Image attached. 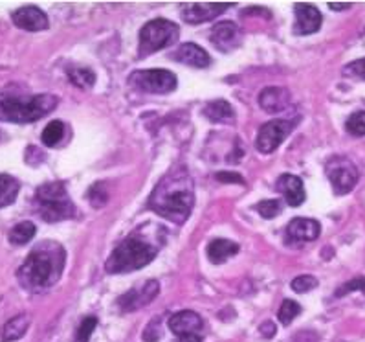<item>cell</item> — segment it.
Here are the masks:
<instances>
[{
    "label": "cell",
    "instance_id": "1",
    "mask_svg": "<svg viewBox=\"0 0 365 342\" xmlns=\"http://www.w3.org/2000/svg\"><path fill=\"white\" fill-rule=\"evenodd\" d=\"M195 206V184L184 166L173 168L158 182L149 197V208L168 221L182 225Z\"/></svg>",
    "mask_w": 365,
    "mask_h": 342
},
{
    "label": "cell",
    "instance_id": "2",
    "mask_svg": "<svg viewBox=\"0 0 365 342\" xmlns=\"http://www.w3.org/2000/svg\"><path fill=\"white\" fill-rule=\"evenodd\" d=\"M66 252L57 241H43L19 267L17 280L30 293H41L59 282L65 271Z\"/></svg>",
    "mask_w": 365,
    "mask_h": 342
},
{
    "label": "cell",
    "instance_id": "3",
    "mask_svg": "<svg viewBox=\"0 0 365 342\" xmlns=\"http://www.w3.org/2000/svg\"><path fill=\"white\" fill-rule=\"evenodd\" d=\"M57 104L59 100L53 94H0V120L14 121V124H31L52 113Z\"/></svg>",
    "mask_w": 365,
    "mask_h": 342
},
{
    "label": "cell",
    "instance_id": "4",
    "mask_svg": "<svg viewBox=\"0 0 365 342\" xmlns=\"http://www.w3.org/2000/svg\"><path fill=\"white\" fill-rule=\"evenodd\" d=\"M158 254V247L143 239L140 234H133L118 245L112 254L108 256L105 268L110 274L133 273L138 268H143L155 260Z\"/></svg>",
    "mask_w": 365,
    "mask_h": 342
},
{
    "label": "cell",
    "instance_id": "5",
    "mask_svg": "<svg viewBox=\"0 0 365 342\" xmlns=\"http://www.w3.org/2000/svg\"><path fill=\"white\" fill-rule=\"evenodd\" d=\"M35 208L41 219L48 223H57L70 219L76 213L72 199L63 182H46L35 191Z\"/></svg>",
    "mask_w": 365,
    "mask_h": 342
},
{
    "label": "cell",
    "instance_id": "6",
    "mask_svg": "<svg viewBox=\"0 0 365 342\" xmlns=\"http://www.w3.org/2000/svg\"><path fill=\"white\" fill-rule=\"evenodd\" d=\"M180 37V28L175 22L168 19H155L147 22L145 26L140 30V46H138V56L147 57L150 54L171 46Z\"/></svg>",
    "mask_w": 365,
    "mask_h": 342
},
{
    "label": "cell",
    "instance_id": "7",
    "mask_svg": "<svg viewBox=\"0 0 365 342\" xmlns=\"http://www.w3.org/2000/svg\"><path fill=\"white\" fill-rule=\"evenodd\" d=\"M325 173L332 184V190L336 195H345L354 190L358 182V169L349 159L341 155L332 156L331 161L327 162Z\"/></svg>",
    "mask_w": 365,
    "mask_h": 342
},
{
    "label": "cell",
    "instance_id": "8",
    "mask_svg": "<svg viewBox=\"0 0 365 342\" xmlns=\"http://www.w3.org/2000/svg\"><path fill=\"white\" fill-rule=\"evenodd\" d=\"M130 83L149 94H169L176 89V76L169 70H136L130 74Z\"/></svg>",
    "mask_w": 365,
    "mask_h": 342
},
{
    "label": "cell",
    "instance_id": "9",
    "mask_svg": "<svg viewBox=\"0 0 365 342\" xmlns=\"http://www.w3.org/2000/svg\"><path fill=\"white\" fill-rule=\"evenodd\" d=\"M294 121L288 120H272L259 129L255 149L262 155H270L284 142L288 134L294 131Z\"/></svg>",
    "mask_w": 365,
    "mask_h": 342
},
{
    "label": "cell",
    "instance_id": "10",
    "mask_svg": "<svg viewBox=\"0 0 365 342\" xmlns=\"http://www.w3.org/2000/svg\"><path fill=\"white\" fill-rule=\"evenodd\" d=\"M210 39L211 43H213V46L219 48L220 52L228 54L232 52V50H235V48L241 46L242 43L241 28L237 26L235 22L232 21L217 22L215 26L211 28Z\"/></svg>",
    "mask_w": 365,
    "mask_h": 342
},
{
    "label": "cell",
    "instance_id": "11",
    "mask_svg": "<svg viewBox=\"0 0 365 342\" xmlns=\"http://www.w3.org/2000/svg\"><path fill=\"white\" fill-rule=\"evenodd\" d=\"M160 293V283L156 280H149L145 286L138 287V289L129 291V293H125L123 296H120L118 300V306L123 313L127 311H136V309L143 308L147 303H150L153 300L158 296Z\"/></svg>",
    "mask_w": 365,
    "mask_h": 342
},
{
    "label": "cell",
    "instance_id": "12",
    "mask_svg": "<svg viewBox=\"0 0 365 342\" xmlns=\"http://www.w3.org/2000/svg\"><path fill=\"white\" fill-rule=\"evenodd\" d=\"M319 232H322V226H319L318 221L307 219V217H296V219L288 223L284 239H287L288 245H297V243H307L318 239Z\"/></svg>",
    "mask_w": 365,
    "mask_h": 342
},
{
    "label": "cell",
    "instance_id": "13",
    "mask_svg": "<svg viewBox=\"0 0 365 342\" xmlns=\"http://www.w3.org/2000/svg\"><path fill=\"white\" fill-rule=\"evenodd\" d=\"M11 21L15 22V26L26 31H43L50 24L48 15L37 6H24V8L15 9L11 14Z\"/></svg>",
    "mask_w": 365,
    "mask_h": 342
},
{
    "label": "cell",
    "instance_id": "14",
    "mask_svg": "<svg viewBox=\"0 0 365 342\" xmlns=\"http://www.w3.org/2000/svg\"><path fill=\"white\" fill-rule=\"evenodd\" d=\"M294 11H296V26H294L296 35L316 34L322 28V14L316 6L297 2Z\"/></svg>",
    "mask_w": 365,
    "mask_h": 342
},
{
    "label": "cell",
    "instance_id": "15",
    "mask_svg": "<svg viewBox=\"0 0 365 342\" xmlns=\"http://www.w3.org/2000/svg\"><path fill=\"white\" fill-rule=\"evenodd\" d=\"M228 8H232L230 2H207V4H191L182 9V19L190 24H200L222 15Z\"/></svg>",
    "mask_w": 365,
    "mask_h": 342
},
{
    "label": "cell",
    "instance_id": "16",
    "mask_svg": "<svg viewBox=\"0 0 365 342\" xmlns=\"http://www.w3.org/2000/svg\"><path fill=\"white\" fill-rule=\"evenodd\" d=\"M169 328H171V331L176 337H184V335L200 333L204 328V322L202 316L198 315V313L184 309V311L175 313V315L169 318Z\"/></svg>",
    "mask_w": 365,
    "mask_h": 342
},
{
    "label": "cell",
    "instance_id": "17",
    "mask_svg": "<svg viewBox=\"0 0 365 342\" xmlns=\"http://www.w3.org/2000/svg\"><path fill=\"white\" fill-rule=\"evenodd\" d=\"M277 191L283 195L284 199H287L288 206H301V204L305 203L307 193H305V186H303V181H301L297 175L292 173H284L277 178V184H275Z\"/></svg>",
    "mask_w": 365,
    "mask_h": 342
},
{
    "label": "cell",
    "instance_id": "18",
    "mask_svg": "<svg viewBox=\"0 0 365 342\" xmlns=\"http://www.w3.org/2000/svg\"><path fill=\"white\" fill-rule=\"evenodd\" d=\"M171 59L178 61L182 65L195 66V69H207L211 63L210 54L195 43H185L176 48L175 52L171 54Z\"/></svg>",
    "mask_w": 365,
    "mask_h": 342
},
{
    "label": "cell",
    "instance_id": "19",
    "mask_svg": "<svg viewBox=\"0 0 365 342\" xmlns=\"http://www.w3.org/2000/svg\"><path fill=\"white\" fill-rule=\"evenodd\" d=\"M259 105L270 114L283 113L290 105V92L281 87H267L259 94Z\"/></svg>",
    "mask_w": 365,
    "mask_h": 342
},
{
    "label": "cell",
    "instance_id": "20",
    "mask_svg": "<svg viewBox=\"0 0 365 342\" xmlns=\"http://www.w3.org/2000/svg\"><path fill=\"white\" fill-rule=\"evenodd\" d=\"M204 116L215 124H233L235 111L226 100H213L204 107Z\"/></svg>",
    "mask_w": 365,
    "mask_h": 342
},
{
    "label": "cell",
    "instance_id": "21",
    "mask_svg": "<svg viewBox=\"0 0 365 342\" xmlns=\"http://www.w3.org/2000/svg\"><path fill=\"white\" fill-rule=\"evenodd\" d=\"M28 328H30V316L28 315H17L14 318H9L2 329H0V338L2 342H14L22 338L26 335Z\"/></svg>",
    "mask_w": 365,
    "mask_h": 342
},
{
    "label": "cell",
    "instance_id": "22",
    "mask_svg": "<svg viewBox=\"0 0 365 342\" xmlns=\"http://www.w3.org/2000/svg\"><path fill=\"white\" fill-rule=\"evenodd\" d=\"M207 258L211 263H224V261L239 252V245L230 239H213L207 245Z\"/></svg>",
    "mask_w": 365,
    "mask_h": 342
},
{
    "label": "cell",
    "instance_id": "23",
    "mask_svg": "<svg viewBox=\"0 0 365 342\" xmlns=\"http://www.w3.org/2000/svg\"><path fill=\"white\" fill-rule=\"evenodd\" d=\"M19 190H21V184H19L17 178H14L11 175L0 173V208L14 204Z\"/></svg>",
    "mask_w": 365,
    "mask_h": 342
},
{
    "label": "cell",
    "instance_id": "24",
    "mask_svg": "<svg viewBox=\"0 0 365 342\" xmlns=\"http://www.w3.org/2000/svg\"><path fill=\"white\" fill-rule=\"evenodd\" d=\"M37 234V228L31 221H22L19 225H15L9 232V243L11 245H26Z\"/></svg>",
    "mask_w": 365,
    "mask_h": 342
},
{
    "label": "cell",
    "instance_id": "25",
    "mask_svg": "<svg viewBox=\"0 0 365 342\" xmlns=\"http://www.w3.org/2000/svg\"><path fill=\"white\" fill-rule=\"evenodd\" d=\"M70 81L79 89H91L94 87L96 83V74L91 69H83V66H70L66 70Z\"/></svg>",
    "mask_w": 365,
    "mask_h": 342
},
{
    "label": "cell",
    "instance_id": "26",
    "mask_svg": "<svg viewBox=\"0 0 365 342\" xmlns=\"http://www.w3.org/2000/svg\"><path fill=\"white\" fill-rule=\"evenodd\" d=\"M63 136H65V124L61 120H53L44 127L41 140L46 148H56L57 144L63 140Z\"/></svg>",
    "mask_w": 365,
    "mask_h": 342
},
{
    "label": "cell",
    "instance_id": "27",
    "mask_svg": "<svg viewBox=\"0 0 365 342\" xmlns=\"http://www.w3.org/2000/svg\"><path fill=\"white\" fill-rule=\"evenodd\" d=\"M301 313V306L297 302H294V300H284L283 303H281L279 308V313H277V316H279V321L283 326H290L294 322V318H296L297 315Z\"/></svg>",
    "mask_w": 365,
    "mask_h": 342
},
{
    "label": "cell",
    "instance_id": "28",
    "mask_svg": "<svg viewBox=\"0 0 365 342\" xmlns=\"http://www.w3.org/2000/svg\"><path fill=\"white\" fill-rule=\"evenodd\" d=\"M88 199H91V204L94 208H101V206L107 204L108 191L103 182H96L94 186H91V190H88Z\"/></svg>",
    "mask_w": 365,
    "mask_h": 342
},
{
    "label": "cell",
    "instance_id": "29",
    "mask_svg": "<svg viewBox=\"0 0 365 342\" xmlns=\"http://www.w3.org/2000/svg\"><path fill=\"white\" fill-rule=\"evenodd\" d=\"M255 210H257L259 216L264 217V219H274L275 216H279L281 213V203L277 199L261 201V203L255 204Z\"/></svg>",
    "mask_w": 365,
    "mask_h": 342
},
{
    "label": "cell",
    "instance_id": "30",
    "mask_svg": "<svg viewBox=\"0 0 365 342\" xmlns=\"http://www.w3.org/2000/svg\"><path fill=\"white\" fill-rule=\"evenodd\" d=\"M347 131L354 136H365V111H358L349 116Z\"/></svg>",
    "mask_w": 365,
    "mask_h": 342
},
{
    "label": "cell",
    "instance_id": "31",
    "mask_svg": "<svg viewBox=\"0 0 365 342\" xmlns=\"http://www.w3.org/2000/svg\"><path fill=\"white\" fill-rule=\"evenodd\" d=\"M98 326V318L96 316H86L85 321L79 324L78 333H76V342H88L92 337V331Z\"/></svg>",
    "mask_w": 365,
    "mask_h": 342
},
{
    "label": "cell",
    "instance_id": "32",
    "mask_svg": "<svg viewBox=\"0 0 365 342\" xmlns=\"http://www.w3.org/2000/svg\"><path fill=\"white\" fill-rule=\"evenodd\" d=\"M318 278L310 276V274H305V276H297L296 280L292 282V289L296 291V293H299V295H303V293H309V291L316 289L318 287Z\"/></svg>",
    "mask_w": 365,
    "mask_h": 342
},
{
    "label": "cell",
    "instance_id": "33",
    "mask_svg": "<svg viewBox=\"0 0 365 342\" xmlns=\"http://www.w3.org/2000/svg\"><path fill=\"white\" fill-rule=\"evenodd\" d=\"M160 338H162V318H160V316H155L145 328V331H143V341L156 342L160 341Z\"/></svg>",
    "mask_w": 365,
    "mask_h": 342
},
{
    "label": "cell",
    "instance_id": "34",
    "mask_svg": "<svg viewBox=\"0 0 365 342\" xmlns=\"http://www.w3.org/2000/svg\"><path fill=\"white\" fill-rule=\"evenodd\" d=\"M354 291H361V293H365V278L361 276L354 278V280H351V282L344 283V286L336 291V296H345L349 295V293H354Z\"/></svg>",
    "mask_w": 365,
    "mask_h": 342
},
{
    "label": "cell",
    "instance_id": "35",
    "mask_svg": "<svg viewBox=\"0 0 365 342\" xmlns=\"http://www.w3.org/2000/svg\"><path fill=\"white\" fill-rule=\"evenodd\" d=\"M344 74L351 76V78L365 79V57L364 59H358V61H352V63H349V65L344 69Z\"/></svg>",
    "mask_w": 365,
    "mask_h": 342
},
{
    "label": "cell",
    "instance_id": "36",
    "mask_svg": "<svg viewBox=\"0 0 365 342\" xmlns=\"http://www.w3.org/2000/svg\"><path fill=\"white\" fill-rule=\"evenodd\" d=\"M215 178L224 182V184H232V182H235V184H245V178L239 173H235V171H219V173L215 175Z\"/></svg>",
    "mask_w": 365,
    "mask_h": 342
},
{
    "label": "cell",
    "instance_id": "37",
    "mask_svg": "<svg viewBox=\"0 0 365 342\" xmlns=\"http://www.w3.org/2000/svg\"><path fill=\"white\" fill-rule=\"evenodd\" d=\"M259 331H261L262 337L272 338L275 335V331H277V328H275L274 322H264V324L259 326Z\"/></svg>",
    "mask_w": 365,
    "mask_h": 342
},
{
    "label": "cell",
    "instance_id": "38",
    "mask_svg": "<svg viewBox=\"0 0 365 342\" xmlns=\"http://www.w3.org/2000/svg\"><path fill=\"white\" fill-rule=\"evenodd\" d=\"M176 342H202V335H184V337H178Z\"/></svg>",
    "mask_w": 365,
    "mask_h": 342
},
{
    "label": "cell",
    "instance_id": "39",
    "mask_svg": "<svg viewBox=\"0 0 365 342\" xmlns=\"http://www.w3.org/2000/svg\"><path fill=\"white\" fill-rule=\"evenodd\" d=\"M329 6H331L332 9H347V8H351V4H349V2H345V4H334V2H329Z\"/></svg>",
    "mask_w": 365,
    "mask_h": 342
}]
</instances>
